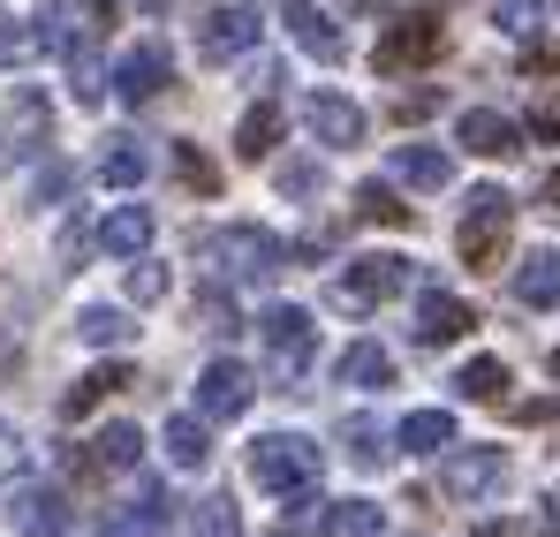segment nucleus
Segmentation results:
<instances>
[{
	"label": "nucleus",
	"instance_id": "nucleus-31",
	"mask_svg": "<svg viewBox=\"0 0 560 537\" xmlns=\"http://www.w3.org/2000/svg\"><path fill=\"white\" fill-rule=\"evenodd\" d=\"M357 220H364V227H409L417 212H409V205H401L394 189H378V182H364V189H357Z\"/></svg>",
	"mask_w": 560,
	"mask_h": 537
},
{
	"label": "nucleus",
	"instance_id": "nucleus-13",
	"mask_svg": "<svg viewBox=\"0 0 560 537\" xmlns=\"http://www.w3.org/2000/svg\"><path fill=\"white\" fill-rule=\"evenodd\" d=\"M455 144L477 152V160H515V152H523V129H515L508 114H492V106H469L463 121H455Z\"/></svg>",
	"mask_w": 560,
	"mask_h": 537
},
{
	"label": "nucleus",
	"instance_id": "nucleus-14",
	"mask_svg": "<svg viewBox=\"0 0 560 537\" xmlns=\"http://www.w3.org/2000/svg\"><path fill=\"white\" fill-rule=\"evenodd\" d=\"M258 46V15L250 8H212L205 23H197V54L205 61H235V54H250Z\"/></svg>",
	"mask_w": 560,
	"mask_h": 537
},
{
	"label": "nucleus",
	"instance_id": "nucleus-39",
	"mask_svg": "<svg viewBox=\"0 0 560 537\" xmlns=\"http://www.w3.org/2000/svg\"><path fill=\"white\" fill-rule=\"evenodd\" d=\"M280 189H288V197L318 189V160H295V167H280Z\"/></svg>",
	"mask_w": 560,
	"mask_h": 537
},
{
	"label": "nucleus",
	"instance_id": "nucleus-37",
	"mask_svg": "<svg viewBox=\"0 0 560 537\" xmlns=\"http://www.w3.org/2000/svg\"><path fill=\"white\" fill-rule=\"evenodd\" d=\"M31 46H38V31H23V23H15V15L0 8V69H15V61H23Z\"/></svg>",
	"mask_w": 560,
	"mask_h": 537
},
{
	"label": "nucleus",
	"instance_id": "nucleus-7",
	"mask_svg": "<svg viewBox=\"0 0 560 537\" xmlns=\"http://www.w3.org/2000/svg\"><path fill=\"white\" fill-rule=\"evenodd\" d=\"M0 137H8V152H15V160H38V152L54 144V106H46V91H38V84H15V91H8Z\"/></svg>",
	"mask_w": 560,
	"mask_h": 537
},
{
	"label": "nucleus",
	"instance_id": "nucleus-43",
	"mask_svg": "<svg viewBox=\"0 0 560 537\" xmlns=\"http://www.w3.org/2000/svg\"><path fill=\"white\" fill-rule=\"evenodd\" d=\"M0 462H23V440H15L8 424H0Z\"/></svg>",
	"mask_w": 560,
	"mask_h": 537
},
{
	"label": "nucleus",
	"instance_id": "nucleus-23",
	"mask_svg": "<svg viewBox=\"0 0 560 537\" xmlns=\"http://www.w3.org/2000/svg\"><path fill=\"white\" fill-rule=\"evenodd\" d=\"M334 440H341V447H349V462H364V469H372V462H386V454H394V440H386V432H378V417H364V409H357V417H341V424H334Z\"/></svg>",
	"mask_w": 560,
	"mask_h": 537
},
{
	"label": "nucleus",
	"instance_id": "nucleus-45",
	"mask_svg": "<svg viewBox=\"0 0 560 537\" xmlns=\"http://www.w3.org/2000/svg\"><path fill=\"white\" fill-rule=\"evenodd\" d=\"M553 378H560V349H553Z\"/></svg>",
	"mask_w": 560,
	"mask_h": 537
},
{
	"label": "nucleus",
	"instance_id": "nucleus-12",
	"mask_svg": "<svg viewBox=\"0 0 560 537\" xmlns=\"http://www.w3.org/2000/svg\"><path fill=\"white\" fill-rule=\"evenodd\" d=\"M469 326H477V311H469L463 295H447V288H424V295H417V341H424V349L463 341Z\"/></svg>",
	"mask_w": 560,
	"mask_h": 537
},
{
	"label": "nucleus",
	"instance_id": "nucleus-28",
	"mask_svg": "<svg viewBox=\"0 0 560 537\" xmlns=\"http://www.w3.org/2000/svg\"><path fill=\"white\" fill-rule=\"evenodd\" d=\"M129 334H137V326H129L114 303H84V311H77V341H92V349H121Z\"/></svg>",
	"mask_w": 560,
	"mask_h": 537
},
{
	"label": "nucleus",
	"instance_id": "nucleus-32",
	"mask_svg": "<svg viewBox=\"0 0 560 537\" xmlns=\"http://www.w3.org/2000/svg\"><path fill=\"white\" fill-rule=\"evenodd\" d=\"M189 530H197V537H243V515H235V500H228V492H205V500H197V515H189Z\"/></svg>",
	"mask_w": 560,
	"mask_h": 537
},
{
	"label": "nucleus",
	"instance_id": "nucleus-6",
	"mask_svg": "<svg viewBox=\"0 0 560 537\" xmlns=\"http://www.w3.org/2000/svg\"><path fill=\"white\" fill-rule=\"evenodd\" d=\"M409 280H417L409 258H386V250H378V258H349V272L334 280V303H341V311H378V303H394Z\"/></svg>",
	"mask_w": 560,
	"mask_h": 537
},
{
	"label": "nucleus",
	"instance_id": "nucleus-38",
	"mask_svg": "<svg viewBox=\"0 0 560 537\" xmlns=\"http://www.w3.org/2000/svg\"><path fill=\"white\" fill-rule=\"evenodd\" d=\"M523 129H530L538 144H560V91H546V98L530 106V121H523Z\"/></svg>",
	"mask_w": 560,
	"mask_h": 537
},
{
	"label": "nucleus",
	"instance_id": "nucleus-20",
	"mask_svg": "<svg viewBox=\"0 0 560 537\" xmlns=\"http://www.w3.org/2000/svg\"><path fill=\"white\" fill-rule=\"evenodd\" d=\"M515 295H523L530 311H553L560 303V258L553 250H530V258L515 266Z\"/></svg>",
	"mask_w": 560,
	"mask_h": 537
},
{
	"label": "nucleus",
	"instance_id": "nucleus-44",
	"mask_svg": "<svg viewBox=\"0 0 560 537\" xmlns=\"http://www.w3.org/2000/svg\"><path fill=\"white\" fill-rule=\"evenodd\" d=\"M121 8H137V15H160V8H167V0H121Z\"/></svg>",
	"mask_w": 560,
	"mask_h": 537
},
{
	"label": "nucleus",
	"instance_id": "nucleus-36",
	"mask_svg": "<svg viewBox=\"0 0 560 537\" xmlns=\"http://www.w3.org/2000/svg\"><path fill=\"white\" fill-rule=\"evenodd\" d=\"M160 295H167V266L137 258V266H129V303H160Z\"/></svg>",
	"mask_w": 560,
	"mask_h": 537
},
{
	"label": "nucleus",
	"instance_id": "nucleus-8",
	"mask_svg": "<svg viewBox=\"0 0 560 537\" xmlns=\"http://www.w3.org/2000/svg\"><path fill=\"white\" fill-rule=\"evenodd\" d=\"M175 77V61H167V46L160 38H144V46H129L121 61H114V91L129 98V106H144V98H160Z\"/></svg>",
	"mask_w": 560,
	"mask_h": 537
},
{
	"label": "nucleus",
	"instance_id": "nucleus-34",
	"mask_svg": "<svg viewBox=\"0 0 560 537\" xmlns=\"http://www.w3.org/2000/svg\"><path fill=\"white\" fill-rule=\"evenodd\" d=\"M538 15H546V0H492V23H500L508 38H530Z\"/></svg>",
	"mask_w": 560,
	"mask_h": 537
},
{
	"label": "nucleus",
	"instance_id": "nucleus-1",
	"mask_svg": "<svg viewBox=\"0 0 560 537\" xmlns=\"http://www.w3.org/2000/svg\"><path fill=\"white\" fill-rule=\"evenodd\" d=\"M508 227H515V205H508V189H469L463 227H455V250H463V266H469V272H500V258H508Z\"/></svg>",
	"mask_w": 560,
	"mask_h": 537
},
{
	"label": "nucleus",
	"instance_id": "nucleus-17",
	"mask_svg": "<svg viewBox=\"0 0 560 537\" xmlns=\"http://www.w3.org/2000/svg\"><path fill=\"white\" fill-rule=\"evenodd\" d=\"M121 386H137V371H129V363H98L92 378H77V386L61 394V417H69V424H77V417H92L98 401H106V394H121Z\"/></svg>",
	"mask_w": 560,
	"mask_h": 537
},
{
	"label": "nucleus",
	"instance_id": "nucleus-3",
	"mask_svg": "<svg viewBox=\"0 0 560 537\" xmlns=\"http://www.w3.org/2000/svg\"><path fill=\"white\" fill-rule=\"evenodd\" d=\"M372 61L386 69V77H417V69H432V61H440V15H432V8H401V15H386V23H378Z\"/></svg>",
	"mask_w": 560,
	"mask_h": 537
},
{
	"label": "nucleus",
	"instance_id": "nucleus-33",
	"mask_svg": "<svg viewBox=\"0 0 560 537\" xmlns=\"http://www.w3.org/2000/svg\"><path fill=\"white\" fill-rule=\"evenodd\" d=\"M197 334H212V341L243 334V326H235V303H228L220 288H205V295H197Z\"/></svg>",
	"mask_w": 560,
	"mask_h": 537
},
{
	"label": "nucleus",
	"instance_id": "nucleus-9",
	"mask_svg": "<svg viewBox=\"0 0 560 537\" xmlns=\"http://www.w3.org/2000/svg\"><path fill=\"white\" fill-rule=\"evenodd\" d=\"M250 386H258V378H250L243 363L220 357V363H205V371H197V409L228 424V417H243V409H250Z\"/></svg>",
	"mask_w": 560,
	"mask_h": 537
},
{
	"label": "nucleus",
	"instance_id": "nucleus-30",
	"mask_svg": "<svg viewBox=\"0 0 560 537\" xmlns=\"http://www.w3.org/2000/svg\"><path fill=\"white\" fill-rule=\"evenodd\" d=\"M92 454H98V469H137L144 462V432L137 424H106L92 440Z\"/></svg>",
	"mask_w": 560,
	"mask_h": 537
},
{
	"label": "nucleus",
	"instance_id": "nucleus-5",
	"mask_svg": "<svg viewBox=\"0 0 560 537\" xmlns=\"http://www.w3.org/2000/svg\"><path fill=\"white\" fill-rule=\"evenodd\" d=\"M250 477H258L266 492H311V485H318V447L295 440V432H266V440L250 447Z\"/></svg>",
	"mask_w": 560,
	"mask_h": 537
},
{
	"label": "nucleus",
	"instance_id": "nucleus-46",
	"mask_svg": "<svg viewBox=\"0 0 560 537\" xmlns=\"http://www.w3.org/2000/svg\"><path fill=\"white\" fill-rule=\"evenodd\" d=\"M553 507H560V492H553Z\"/></svg>",
	"mask_w": 560,
	"mask_h": 537
},
{
	"label": "nucleus",
	"instance_id": "nucleus-35",
	"mask_svg": "<svg viewBox=\"0 0 560 537\" xmlns=\"http://www.w3.org/2000/svg\"><path fill=\"white\" fill-rule=\"evenodd\" d=\"M175 175H183L197 197H212V189H220V167H212V160H205L197 144H175Z\"/></svg>",
	"mask_w": 560,
	"mask_h": 537
},
{
	"label": "nucleus",
	"instance_id": "nucleus-16",
	"mask_svg": "<svg viewBox=\"0 0 560 537\" xmlns=\"http://www.w3.org/2000/svg\"><path fill=\"white\" fill-rule=\"evenodd\" d=\"M288 31H295V46H303V54L341 61V31H334V15H326L318 0H288Z\"/></svg>",
	"mask_w": 560,
	"mask_h": 537
},
{
	"label": "nucleus",
	"instance_id": "nucleus-19",
	"mask_svg": "<svg viewBox=\"0 0 560 537\" xmlns=\"http://www.w3.org/2000/svg\"><path fill=\"white\" fill-rule=\"evenodd\" d=\"M98 243H106L114 258H144V250H152V212H144V205H114L106 227H98Z\"/></svg>",
	"mask_w": 560,
	"mask_h": 537
},
{
	"label": "nucleus",
	"instance_id": "nucleus-11",
	"mask_svg": "<svg viewBox=\"0 0 560 537\" xmlns=\"http://www.w3.org/2000/svg\"><path fill=\"white\" fill-rule=\"evenodd\" d=\"M303 121H311V137H318V144H334V152L364 144V106H357V98H341V91H311Z\"/></svg>",
	"mask_w": 560,
	"mask_h": 537
},
{
	"label": "nucleus",
	"instance_id": "nucleus-15",
	"mask_svg": "<svg viewBox=\"0 0 560 537\" xmlns=\"http://www.w3.org/2000/svg\"><path fill=\"white\" fill-rule=\"evenodd\" d=\"M8 523H15V537H61L69 530V507H61V492L23 485V492L8 500Z\"/></svg>",
	"mask_w": 560,
	"mask_h": 537
},
{
	"label": "nucleus",
	"instance_id": "nucleus-42",
	"mask_svg": "<svg viewBox=\"0 0 560 537\" xmlns=\"http://www.w3.org/2000/svg\"><path fill=\"white\" fill-rule=\"evenodd\" d=\"M538 205H546V212H553V220H560V167H553V175H546V182H538Z\"/></svg>",
	"mask_w": 560,
	"mask_h": 537
},
{
	"label": "nucleus",
	"instance_id": "nucleus-25",
	"mask_svg": "<svg viewBox=\"0 0 560 537\" xmlns=\"http://www.w3.org/2000/svg\"><path fill=\"white\" fill-rule=\"evenodd\" d=\"M455 394H463V401H508V363L500 357H469L463 371H455Z\"/></svg>",
	"mask_w": 560,
	"mask_h": 537
},
{
	"label": "nucleus",
	"instance_id": "nucleus-4",
	"mask_svg": "<svg viewBox=\"0 0 560 537\" xmlns=\"http://www.w3.org/2000/svg\"><path fill=\"white\" fill-rule=\"evenodd\" d=\"M258 341H266V363H273L280 386H303V378H311V357H318V326H311V311L273 303V311L258 318Z\"/></svg>",
	"mask_w": 560,
	"mask_h": 537
},
{
	"label": "nucleus",
	"instance_id": "nucleus-29",
	"mask_svg": "<svg viewBox=\"0 0 560 537\" xmlns=\"http://www.w3.org/2000/svg\"><path fill=\"white\" fill-rule=\"evenodd\" d=\"M318 537H378V507L372 500H334L318 515Z\"/></svg>",
	"mask_w": 560,
	"mask_h": 537
},
{
	"label": "nucleus",
	"instance_id": "nucleus-41",
	"mask_svg": "<svg viewBox=\"0 0 560 537\" xmlns=\"http://www.w3.org/2000/svg\"><path fill=\"white\" fill-rule=\"evenodd\" d=\"M523 69H530V77H553L560 54H553V46H530V54H523Z\"/></svg>",
	"mask_w": 560,
	"mask_h": 537
},
{
	"label": "nucleus",
	"instance_id": "nucleus-22",
	"mask_svg": "<svg viewBox=\"0 0 560 537\" xmlns=\"http://www.w3.org/2000/svg\"><path fill=\"white\" fill-rule=\"evenodd\" d=\"M144 175H152V152H144L137 137H114V144L98 152V182H114V189H137Z\"/></svg>",
	"mask_w": 560,
	"mask_h": 537
},
{
	"label": "nucleus",
	"instance_id": "nucleus-27",
	"mask_svg": "<svg viewBox=\"0 0 560 537\" xmlns=\"http://www.w3.org/2000/svg\"><path fill=\"white\" fill-rule=\"evenodd\" d=\"M341 386H364V394H372V386H394V357H386L378 341H357V349L341 357Z\"/></svg>",
	"mask_w": 560,
	"mask_h": 537
},
{
	"label": "nucleus",
	"instance_id": "nucleus-10",
	"mask_svg": "<svg viewBox=\"0 0 560 537\" xmlns=\"http://www.w3.org/2000/svg\"><path fill=\"white\" fill-rule=\"evenodd\" d=\"M500 477H508L500 447H447V462H440V485H447L455 500H485Z\"/></svg>",
	"mask_w": 560,
	"mask_h": 537
},
{
	"label": "nucleus",
	"instance_id": "nucleus-18",
	"mask_svg": "<svg viewBox=\"0 0 560 537\" xmlns=\"http://www.w3.org/2000/svg\"><path fill=\"white\" fill-rule=\"evenodd\" d=\"M394 447L401 454H447L455 447V417H447V409H409L401 432H394Z\"/></svg>",
	"mask_w": 560,
	"mask_h": 537
},
{
	"label": "nucleus",
	"instance_id": "nucleus-40",
	"mask_svg": "<svg viewBox=\"0 0 560 537\" xmlns=\"http://www.w3.org/2000/svg\"><path fill=\"white\" fill-rule=\"evenodd\" d=\"M106 537H160V515H144V507H137V515H121Z\"/></svg>",
	"mask_w": 560,
	"mask_h": 537
},
{
	"label": "nucleus",
	"instance_id": "nucleus-21",
	"mask_svg": "<svg viewBox=\"0 0 560 537\" xmlns=\"http://www.w3.org/2000/svg\"><path fill=\"white\" fill-rule=\"evenodd\" d=\"M394 175L417 182V189H447V182H455V160H447L440 144H401V152H394Z\"/></svg>",
	"mask_w": 560,
	"mask_h": 537
},
{
	"label": "nucleus",
	"instance_id": "nucleus-26",
	"mask_svg": "<svg viewBox=\"0 0 560 537\" xmlns=\"http://www.w3.org/2000/svg\"><path fill=\"white\" fill-rule=\"evenodd\" d=\"M273 144H280V106H273V98H258V106L243 114V129H235V152H243V160H266Z\"/></svg>",
	"mask_w": 560,
	"mask_h": 537
},
{
	"label": "nucleus",
	"instance_id": "nucleus-2",
	"mask_svg": "<svg viewBox=\"0 0 560 537\" xmlns=\"http://www.w3.org/2000/svg\"><path fill=\"white\" fill-rule=\"evenodd\" d=\"M280 258L288 250L266 227H212V235H197V266H212L220 280H273Z\"/></svg>",
	"mask_w": 560,
	"mask_h": 537
},
{
	"label": "nucleus",
	"instance_id": "nucleus-24",
	"mask_svg": "<svg viewBox=\"0 0 560 537\" xmlns=\"http://www.w3.org/2000/svg\"><path fill=\"white\" fill-rule=\"evenodd\" d=\"M167 454H175L183 469H205V462H212V432H205V417L175 409V417H167Z\"/></svg>",
	"mask_w": 560,
	"mask_h": 537
}]
</instances>
